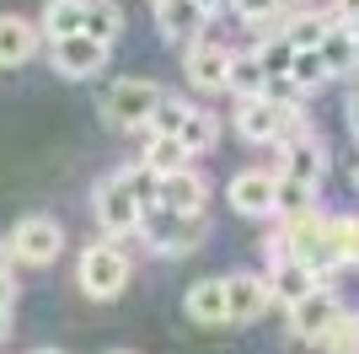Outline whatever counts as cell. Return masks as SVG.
<instances>
[{"label": "cell", "instance_id": "2", "mask_svg": "<svg viewBox=\"0 0 359 354\" xmlns=\"http://www.w3.org/2000/svg\"><path fill=\"white\" fill-rule=\"evenodd\" d=\"M161 97H166V91L156 86V81H140V75L113 81V86L102 91V118L113 124V129H145Z\"/></svg>", "mask_w": 359, "mask_h": 354}, {"label": "cell", "instance_id": "18", "mask_svg": "<svg viewBox=\"0 0 359 354\" xmlns=\"http://www.w3.org/2000/svg\"><path fill=\"white\" fill-rule=\"evenodd\" d=\"M285 177L322 183V177H327V150L316 145L311 134H306V140H295V145H285Z\"/></svg>", "mask_w": 359, "mask_h": 354}, {"label": "cell", "instance_id": "42", "mask_svg": "<svg viewBox=\"0 0 359 354\" xmlns=\"http://www.w3.org/2000/svg\"><path fill=\"white\" fill-rule=\"evenodd\" d=\"M348 27H359V16H354V22H348Z\"/></svg>", "mask_w": 359, "mask_h": 354}, {"label": "cell", "instance_id": "32", "mask_svg": "<svg viewBox=\"0 0 359 354\" xmlns=\"http://www.w3.org/2000/svg\"><path fill=\"white\" fill-rule=\"evenodd\" d=\"M11 301H16V284L11 274H0V311H11Z\"/></svg>", "mask_w": 359, "mask_h": 354}, {"label": "cell", "instance_id": "15", "mask_svg": "<svg viewBox=\"0 0 359 354\" xmlns=\"http://www.w3.org/2000/svg\"><path fill=\"white\" fill-rule=\"evenodd\" d=\"M316 274L306 258H285V263H273V274H269V284H273V301H285V306H295L300 295H311L316 290Z\"/></svg>", "mask_w": 359, "mask_h": 354}, {"label": "cell", "instance_id": "37", "mask_svg": "<svg viewBox=\"0 0 359 354\" xmlns=\"http://www.w3.org/2000/svg\"><path fill=\"white\" fill-rule=\"evenodd\" d=\"M348 263H354V268H359V236H354V258H348Z\"/></svg>", "mask_w": 359, "mask_h": 354}, {"label": "cell", "instance_id": "35", "mask_svg": "<svg viewBox=\"0 0 359 354\" xmlns=\"http://www.w3.org/2000/svg\"><path fill=\"white\" fill-rule=\"evenodd\" d=\"M6 333H11V311H0V343H6Z\"/></svg>", "mask_w": 359, "mask_h": 354}, {"label": "cell", "instance_id": "28", "mask_svg": "<svg viewBox=\"0 0 359 354\" xmlns=\"http://www.w3.org/2000/svg\"><path fill=\"white\" fill-rule=\"evenodd\" d=\"M182 118H188V103H182V97H161L145 129H150V134H177V129H182Z\"/></svg>", "mask_w": 359, "mask_h": 354}, {"label": "cell", "instance_id": "9", "mask_svg": "<svg viewBox=\"0 0 359 354\" xmlns=\"http://www.w3.org/2000/svg\"><path fill=\"white\" fill-rule=\"evenodd\" d=\"M182 70H188V86L194 91H225V81H231V48L215 44V38H198L188 48V59H182Z\"/></svg>", "mask_w": 359, "mask_h": 354}, {"label": "cell", "instance_id": "31", "mask_svg": "<svg viewBox=\"0 0 359 354\" xmlns=\"http://www.w3.org/2000/svg\"><path fill=\"white\" fill-rule=\"evenodd\" d=\"M344 113H348V129H354V140H359V81L348 86V103H344Z\"/></svg>", "mask_w": 359, "mask_h": 354}, {"label": "cell", "instance_id": "8", "mask_svg": "<svg viewBox=\"0 0 359 354\" xmlns=\"http://www.w3.org/2000/svg\"><path fill=\"white\" fill-rule=\"evenodd\" d=\"M269 306H273L269 274H231L225 280V317L231 322H257Z\"/></svg>", "mask_w": 359, "mask_h": 354}, {"label": "cell", "instance_id": "19", "mask_svg": "<svg viewBox=\"0 0 359 354\" xmlns=\"http://www.w3.org/2000/svg\"><path fill=\"white\" fill-rule=\"evenodd\" d=\"M316 54H322V65H327V75L359 70V65H354V27H348V22H332L327 38L316 44Z\"/></svg>", "mask_w": 359, "mask_h": 354}, {"label": "cell", "instance_id": "26", "mask_svg": "<svg viewBox=\"0 0 359 354\" xmlns=\"http://www.w3.org/2000/svg\"><path fill=\"white\" fill-rule=\"evenodd\" d=\"M311 193H316V183H300V177H285L279 172V188H273V215H306L311 209Z\"/></svg>", "mask_w": 359, "mask_h": 354}, {"label": "cell", "instance_id": "4", "mask_svg": "<svg viewBox=\"0 0 359 354\" xmlns=\"http://www.w3.org/2000/svg\"><path fill=\"white\" fill-rule=\"evenodd\" d=\"M11 252H16V263H27V268H48L65 252L60 221L54 215H22L11 231Z\"/></svg>", "mask_w": 359, "mask_h": 354}, {"label": "cell", "instance_id": "7", "mask_svg": "<svg viewBox=\"0 0 359 354\" xmlns=\"http://www.w3.org/2000/svg\"><path fill=\"white\" fill-rule=\"evenodd\" d=\"M54 70L65 75V81H91V75L107 70V44H97V38H86V32H70V38H60L54 44Z\"/></svg>", "mask_w": 359, "mask_h": 354}, {"label": "cell", "instance_id": "14", "mask_svg": "<svg viewBox=\"0 0 359 354\" xmlns=\"http://www.w3.org/2000/svg\"><path fill=\"white\" fill-rule=\"evenodd\" d=\"M182 311H188L198 327H225V322H231V317H225V280H198V284H188Z\"/></svg>", "mask_w": 359, "mask_h": 354}, {"label": "cell", "instance_id": "38", "mask_svg": "<svg viewBox=\"0 0 359 354\" xmlns=\"http://www.w3.org/2000/svg\"><path fill=\"white\" fill-rule=\"evenodd\" d=\"M354 65H359V27H354Z\"/></svg>", "mask_w": 359, "mask_h": 354}, {"label": "cell", "instance_id": "23", "mask_svg": "<svg viewBox=\"0 0 359 354\" xmlns=\"http://www.w3.org/2000/svg\"><path fill=\"white\" fill-rule=\"evenodd\" d=\"M225 91H236V97H263L269 91V75L257 65V54H231V81Z\"/></svg>", "mask_w": 359, "mask_h": 354}, {"label": "cell", "instance_id": "41", "mask_svg": "<svg viewBox=\"0 0 359 354\" xmlns=\"http://www.w3.org/2000/svg\"><path fill=\"white\" fill-rule=\"evenodd\" d=\"M32 354H60V349H32Z\"/></svg>", "mask_w": 359, "mask_h": 354}, {"label": "cell", "instance_id": "33", "mask_svg": "<svg viewBox=\"0 0 359 354\" xmlns=\"http://www.w3.org/2000/svg\"><path fill=\"white\" fill-rule=\"evenodd\" d=\"M11 263H16V252H11V236H0V274H11Z\"/></svg>", "mask_w": 359, "mask_h": 354}, {"label": "cell", "instance_id": "3", "mask_svg": "<svg viewBox=\"0 0 359 354\" xmlns=\"http://www.w3.org/2000/svg\"><path fill=\"white\" fill-rule=\"evenodd\" d=\"M91 209H97V225H102L113 242H123V236H140V231H145V204L129 193V183H123V177H107V183H97V193H91Z\"/></svg>", "mask_w": 359, "mask_h": 354}, {"label": "cell", "instance_id": "20", "mask_svg": "<svg viewBox=\"0 0 359 354\" xmlns=\"http://www.w3.org/2000/svg\"><path fill=\"white\" fill-rule=\"evenodd\" d=\"M86 38H97V44H118V32H123V6L118 0H86Z\"/></svg>", "mask_w": 359, "mask_h": 354}, {"label": "cell", "instance_id": "16", "mask_svg": "<svg viewBox=\"0 0 359 354\" xmlns=\"http://www.w3.org/2000/svg\"><path fill=\"white\" fill-rule=\"evenodd\" d=\"M204 22H210V16L198 11V0H161V6H156V27H161V38H172V44L194 38Z\"/></svg>", "mask_w": 359, "mask_h": 354}, {"label": "cell", "instance_id": "13", "mask_svg": "<svg viewBox=\"0 0 359 354\" xmlns=\"http://www.w3.org/2000/svg\"><path fill=\"white\" fill-rule=\"evenodd\" d=\"M332 317H338V301H332V290H322V284L290 306V327H295V339H311V343H316V333H322Z\"/></svg>", "mask_w": 359, "mask_h": 354}, {"label": "cell", "instance_id": "34", "mask_svg": "<svg viewBox=\"0 0 359 354\" xmlns=\"http://www.w3.org/2000/svg\"><path fill=\"white\" fill-rule=\"evenodd\" d=\"M198 11H204V16H220V11H231V0H198Z\"/></svg>", "mask_w": 359, "mask_h": 354}, {"label": "cell", "instance_id": "43", "mask_svg": "<svg viewBox=\"0 0 359 354\" xmlns=\"http://www.w3.org/2000/svg\"><path fill=\"white\" fill-rule=\"evenodd\" d=\"M150 6H161V0H150Z\"/></svg>", "mask_w": 359, "mask_h": 354}, {"label": "cell", "instance_id": "30", "mask_svg": "<svg viewBox=\"0 0 359 354\" xmlns=\"http://www.w3.org/2000/svg\"><path fill=\"white\" fill-rule=\"evenodd\" d=\"M231 11L247 16V22H257V27H273L279 11H285V0H231Z\"/></svg>", "mask_w": 359, "mask_h": 354}, {"label": "cell", "instance_id": "39", "mask_svg": "<svg viewBox=\"0 0 359 354\" xmlns=\"http://www.w3.org/2000/svg\"><path fill=\"white\" fill-rule=\"evenodd\" d=\"M354 188H359V156H354Z\"/></svg>", "mask_w": 359, "mask_h": 354}, {"label": "cell", "instance_id": "5", "mask_svg": "<svg viewBox=\"0 0 359 354\" xmlns=\"http://www.w3.org/2000/svg\"><path fill=\"white\" fill-rule=\"evenodd\" d=\"M273 188H279V172H263V166H247V172L231 177V209H236L241 221H269L273 215Z\"/></svg>", "mask_w": 359, "mask_h": 354}, {"label": "cell", "instance_id": "36", "mask_svg": "<svg viewBox=\"0 0 359 354\" xmlns=\"http://www.w3.org/2000/svg\"><path fill=\"white\" fill-rule=\"evenodd\" d=\"M327 354H359V343H348V349H327Z\"/></svg>", "mask_w": 359, "mask_h": 354}, {"label": "cell", "instance_id": "6", "mask_svg": "<svg viewBox=\"0 0 359 354\" xmlns=\"http://www.w3.org/2000/svg\"><path fill=\"white\" fill-rule=\"evenodd\" d=\"M354 236H359V221H354V215H332V221H322V236L311 242L306 263H311L316 274H332V268H344L348 258H354Z\"/></svg>", "mask_w": 359, "mask_h": 354}, {"label": "cell", "instance_id": "40", "mask_svg": "<svg viewBox=\"0 0 359 354\" xmlns=\"http://www.w3.org/2000/svg\"><path fill=\"white\" fill-rule=\"evenodd\" d=\"M107 354H135V349H107Z\"/></svg>", "mask_w": 359, "mask_h": 354}, {"label": "cell", "instance_id": "29", "mask_svg": "<svg viewBox=\"0 0 359 354\" xmlns=\"http://www.w3.org/2000/svg\"><path fill=\"white\" fill-rule=\"evenodd\" d=\"M118 177H123V183H129V193H135V199H140V204H145V209L156 204V193H161V177L150 172L145 162H140V166H123Z\"/></svg>", "mask_w": 359, "mask_h": 354}, {"label": "cell", "instance_id": "21", "mask_svg": "<svg viewBox=\"0 0 359 354\" xmlns=\"http://www.w3.org/2000/svg\"><path fill=\"white\" fill-rule=\"evenodd\" d=\"M177 140L188 145V156H204V150L220 140V118L204 113V107H188V118H182V129H177Z\"/></svg>", "mask_w": 359, "mask_h": 354}, {"label": "cell", "instance_id": "12", "mask_svg": "<svg viewBox=\"0 0 359 354\" xmlns=\"http://www.w3.org/2000/svg\"><path fill=\"white\" fill-rule=\"evenodd\" d=\"M38 22H27V16L6 11L0 16V70H16V65H27L32 54H38Z\"/></svg>", "mask_w": 359, "mask_h": 354}, {"label": "cell", "instance_id": "44", "mask_svg": "<svg viewBox=\"0 0 359 354\" xmlns=\"http://www.w3.org/2000/svg\"><path fill=\"white\" fill-rule=\"evenodd\" d=\"M354 322H359V317H354Z\"/></svg>", "mask_w": 359, "mask_h": 354}, {"label": "cell", "instance_id": "22", "mask_svg": "<svg viewBox=\"0 0 359 354\" xmlns=\"http://www.w3.org/2000/svg\"><path fill=\"white\" fill-rule=\"evenodd\" d=\"M140 162H145L156 177H166V172H177V166H188V145H182L177 134H150V145H145Z\"/></svg>", "mask_w": 359, "mask_h": 354}, {"label": "cell", "instance_id": "27", "mask_svg": "<svg viewBox=\"0 0 359 354\" xmlns=\"http://www.w3.org/2000/svg\"><path fill=\"white\" fill-rule=\"evenodd\" d=\"M327 27H332V16H322V11H300V16H290L285 22V38L295 48H316L322 38H327Z\"/></svg>", "mask_w": 359, "mask_h": 354}, {"label": "cell", "instance_id": "17", "mask_svg": "<svg viewBox=\"0 0 359 354\" xmlns=\"http://www.w3.org/2000/svg\"><path fill=\"white\" fill-rule=\"evenodd\" d=\"M81 27H86V0H48L43 16H38V32L48 44H60V38H70Z\"/></svg>", "mask_w": 359, "mask_h": 354}, {"label": "cell", "instance_id": "10", "mask_svg": "<svg viewBox=\"0 0 359 354\" xmlns=\"http://www.w3.org/2000/svg\"><path fill=\"white\" fill-rule=\"evenodd\" d=\"M210 204V183L194 166H177V172L161 177V193H156V209H172V215H204Z\"/></svg>", "mask_w": 359, "mask_h": 354}, {"label": "cell", "instance_id": "11", "mask_svg": "<svg viewBox=\"0 0 359 354\" xmlns=\"http://www.w3.org/2000/svg\"><path fill=\"white\" fill-rule=\"evenodd\" d=\"M279 107L285 103H273V97H241L236 103V134L252 140V145L279 140Z\"/></svg>", "mask_w": 359, "mask_h": 354}, {"label": "cell", "instance_id": "24", "mask_svg": "<svg viewBox=\"0 0 359 354\" xmlns=\"http://www.w3.org/2000/svg\"><path fill=\"white\" fill-rule=\"evenodd\" d=\"M327 81H332V75H327V65H322V54H316V48H295V65H290V86H295V97L327 86Z\"/></svg>", "mask_w": 359, "mask_h": 354}, {"label": "cell", "instance_id": "1", "mask_svg": "<svg viewBox=\"0 0 359 354\" xmlns=\"http://www.w3.org/2000/svg\"><path fill=\"white\" fill-rule=\"evenodd\" d=\"M135 280V263H129V252L118 242H91L81 252V263H75V284L91 295V301H118Z\"/></svg>", "mask_w": 359, "mask_h": 354}, {"label": "cell", "instance_id": "25", "mask_svg": "<svg viewBox=\"0 0 359 354\" xmlns=\"http://www.w3.org/2000/svg\"><path fill=\"white\" fill-rule=\"evenodd\" d=\"M257 65H263V75H269V81H290L295 44H290L285 32H269V38H263V48H257Z\"/></svg>", "mask_w": 359, "mask_h": 354}]
</instances>
